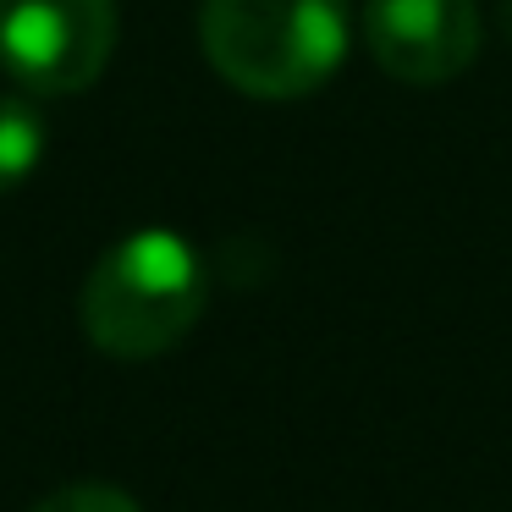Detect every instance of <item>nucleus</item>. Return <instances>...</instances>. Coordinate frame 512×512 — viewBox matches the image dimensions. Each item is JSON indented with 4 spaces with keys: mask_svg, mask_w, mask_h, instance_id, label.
Wrapping results in <instances>:
<instances>
[{
    "mask_svg": "<svg viewBox=\"0 0 512 512\" xmlns=\"http://www.w3.org/2000/svg\"><path fill=\"white\" fill-rule=\"evenodd\" d=\"M210 276L188 237L166 226L122 237L105 248L83 281V331L111 358H160L199 325Z\"/></svg>",
    "mask_w": 512,
    "mask_h": 512,
    "instance_id": "obj_1",
    "label": "nucleus"
},
{
    "mask_svg": "<svg viewBox=\"0 0 512 512\" xmlns=\"http://www.w3.org/2000/svg\"><path fill=\"white\" fill-rule=\"evenodd\" d=\"M199 45L248 100H303L347 61L342 0H204Z\"/></svg>",
    "mask_w": 512,
    "mask_h": 512,
    "instance_id": "obj_2",
    "label": "nucleus"
},
{
    "mask_svg": "<svg viewBox=\"0 0 512 512\" xmlns=\"http://www.w3.org/2000/svg\"><path fill=\"white\" fill-rule=\"evenodd\" d=\"M116 50V0H0V67L28 94H78Z\"/></svg>",
    "mask_w": 512,
    "mask_h": 512,
    "instance_id": "obj_3",
    "label": "nucleus"
},
{
    "mask_svg": "<svg viewBox=\"0 0 512 512\" xmlns=\"http://www.w3.org/2000/svg\"><path fill=\"white\" fill-rule=\"evenodd\" d=\"M479 12L474 0H369L364 45L375 67L413 89L452 83L479 56Z\"/></svg>",
    "mask_w": 512,
    "mask_h": 512,
    "instance_id": "obj_4",
    "label": "nucleus"
},
{
    "mask_svg": "<svg viewBox=\"0 0 512 512\" xmlns=\"http://www.w3.org/2000/svg\"><path fill=\"white\" fill-rule=\"evenodd\" d=\"M45 160V116L23 94H0V193L23 188Z\"/></svg>",
    "mask_w": 512,
    "mask_h": 512,
    "instance_id": "obj_5",
    "label": "nucleus"
},
{
    "mask_svg": "<svg viewBox=\"0 0 512 512\" xmlns=\"http://www.w3.org/2000/svg\"><path fill=\"white\" fill-rule=\"evenodd\" d=\"M34 512H144L127 490L105 485V479H83V485H61L56 496H45Z\"/></svg>",
    "mask_w": 512,
    "mask_h": 512,
    "instance_id": "obj_6",
    "label": "nucleus"
},
{
    "mask_svg": "<svg viewBox=\"0 0 512 512\" xmlns=\"http://www.w3.org/2000/svg\"><path fill=\"white\" fill-rule=\"evenodd\" d=\"M501 28H507V34H512V0H507V6H501Z\"/></svg>",
    "mask_w": 512,
    "mask_h": 512,
    "instance_id": "obj_7",
    "label": "nucleus"
}]
</instances>
